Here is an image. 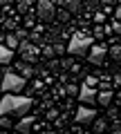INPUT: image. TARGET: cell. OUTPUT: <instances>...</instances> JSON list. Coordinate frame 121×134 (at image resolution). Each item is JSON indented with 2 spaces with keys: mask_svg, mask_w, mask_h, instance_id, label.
Segmentation results:
<instances>
[{
  "mask_svg": "<svg viewBox=\"0 0 121 134\" xmlns=\"http://www.w3.org/2000/svg\"><path fill=\"white\" fill-rule=\"evenodd\" d=\"M18 45H20V40L16 38L14 34H9V36H5V47H7V49H11V52H16V49H18Z\"/></svg>",
  "mask_w": 121,
  "mask_h": 134,
  "instance_id": "4fadbf2b",
  "label": "cell"
},
{
  "mask_svg": "<svg viewBox=\"0 0 121 134\" xmlns=\"http://www.w3.org/2000/svg\"><path fill=\"white\" fill-rule=\"evenodd\" d=\"M52 49H54V54H65V52H67V47H63V45H61V43L52 45Z\"/></svg>",
  "mask_w": 121,
  "mask_h": 134,
  "instance_id": "ffe728a7",
  "label": "cell"
},
{
  "mask_svg": "<svg viewBox=\"0 0 121 134\" xmlns=\"http://www.w3.org/2000/svg\"><path fill=\"white\" fill-rule=\"evenodd\" d=\"M112 134H121V130H114V132H112Z\"/></svg>",
  "mask_w": 121,
  "mask_h": 134,
  "instance_id": "d6a6232c",
  "label": "cell"
},
{
  "mask_svg": "<svg viewBox=\"0 0 121 134\" xmlns=\"http://www.w3.org/2000/svg\"><path fill=\"white\" fill-rule=\"evenodd\" d=\"M34 105V100L29 96H20V94H5L0 100V116H20L27 114Z\"/></svg>",
  "mask_w": 121,
  "mask_h": 134,
  "instance_id": "6da1fadb",
  "label": "cell"
},
{
  "mask_svg": "<svg viewBox=\"0 0 121 134\" xmlns=\"http://www.w3.org/2000/svg\"><path fill=\"white\" fill-rule=\"evenodd\" d=\"M92 127H94V132H97V134H103L108 130V121L106 119H94L92 121Z\"/></svg>",
  "mask_w": 121,
  "mask_h": 134,
  "instance_id": "5bb4252c",
  "label": "cell"
},
{
  "mask_svg": "<svg viewBox=\"0 0 121 134\" xmlns=\"http://www.w3.org/2000/svg\"><path fill=\"white\" fill-rule=\"evenodd\" d=\"M0 134H9V132H0Z\"/></svg>",
  "mask_w": 121,
  "mask_h": 134,
  "instance_id": "836d02e7",
  "label": "cell"
},
{
  "mask_svg": "<svg viewBox=\"0 0 121 134\" xmlns=\"http://www.w3.org/2000/svg\"><path fill=\"white\" fill-rule=\"evenodd\" d=\"M40 134H45V132H40Z\"/></svg>",
  "mask_w": 121,
  "mask_h": 134,
  "instance_id": "e575fe53",
  "label": "cell"
},
{
  "mask_svg": "<svg viewBox=\"0 0 121 134\" xmlns=\"http://www.w3.org/2000/svg\"><path fill=\"white\" fill-rule=\"evenodd\" d=\"M97 100L101 103L103 107H108L112 103V92L110 90H101V94H97Z\"/></svg>",
  "mask_w": 121,
  "mask_h": 134,
  "instance_id": "30bf717a",
  "label": "cell"
},
{
  "mask_svg": "<svg viewBox=\"0 0 121 134\" xmlns=\"http://www.w3.org/2000/svg\"><path fill=\"white\" fill-rule=\"evenodd\" d=\"M25 78H20L18 74H14V72H7L5 76H2V90L7 92V94H20V92L25 90Z\"/></svg>",
  "mask_w": 121,
  "mask_h": 134,
  "instance_id": "3957f363",
  "label": "cell"
},
{
  "mask_svg": "<svg viewBox=\"0 0 121 134\" xmlns=\"http://www.w3.org/2000/svg\"><path fill=\"white\" fill-rule=\"evenodd\" d=\"M108 54H110L114 60H121V45H112V47L108 49Z\"/></svg>",
  "mask_w": 121,
  "mask_h": 134,
  "instance_id": "2e32d148",
  "label": "cell"
},
{
  "mask_svg": "<svg viewBox=\"0 0 121 134\" xmlns=\"http://www.w3.org/2000/svg\"><path fill=\"white\" fill-rule=\"evenodd\" d=\"M94 119H97V112H94L92 110V107H78V110H76V123H83V125H85V123H92V121Z\"/></svg>",
  "mask_w": 121,
  "mask_h": 134,
  "instance_id": "8992f818",
  "label": "cell"
},
{
  "mask_svg": "<svg viewBox=\"0 0 121 134\" xmlns=\"http://www.w3.org/2000/svg\"><path fill=\"white\" fill-rule=\"evenodd\" d=\"M11 58H14V52H11V49H7L5 45H0V65L11 63Z\"/></svg>",
  "mask_w": 121,
  "mask_h": 134,
  "instance_id": "8fae6325",
  "label": "cell"
},
{
  "mask_svg": "<svg viewBox=\"0 0 121 134\" xmlns=\"http://www.w3.org/2000/svg\"><path fill=\"white\" fill-rule=\"evenodd\" d=\"M92 45H94L92 36H85V34H81V31H74L72 40H70V45H67V54H72V56H85V52H90Z\"/></svg>",
  "mask_w": 121,
  "mask_h": 134,
  "instance_id": "7a4b0ae2",
  "label": "cell"
},
{
  "mask_svg": "<svg viewBox=\"0 0 121 134\" xmlns=\"http://www.w3.org/2000/svg\"><path fill=\"white\" fill-rule=\"evenodd\" d=\"M11 125H14V121H11L9 116H0V127L2 130H9Z\"/></svg>",
  "mask_w": 121,
  "mask_h": 134,
  "instance_id": "ac0fdd59",
  "label": "cell"
},
{
  "mask_svg": "<svg viewBox=\"0 0 121 134\" xmlns=\"http://www.w3.org/2000/svg\"><path fill=\"white\" fill-rule=\"evenodd\" d=\"M65 94H78V90H76V85H67V87H65Z\"/></svg>",
  "mask_w": 121,
  "mask_h": 134,
  "instance_id": "cb8c5ba5",
  "label": "cell"
},
{
  "mask_svg": "<svg viewBox=\"0 0 121 134\" xmlns=\"http://www.w3.org/2000/svg\"><path fill=\"white\" fill-rule=\"evenodd\" d=\"M114 83H117V85H121V74H117V76H114Z\"/></svg>",
  "mask_w": 121,
  "mask_h": 134,
  "instance_id": "f546056e",
  "label": "cell"
},
{
  "mask_svg": "<svg viewBox=\"0 0 121 134\" xmlns=\"http://www.w3.org/2000/svg\"><path fill=\"white\" fill-rule=\"evenodd\" d=\"M78 100L83 103V107L90 105V103H94V100H97V92H94L92 87H85V85H83L81 90H78Z\"/></svg>",
  "mask_w": 121,
  "mask_h": 134,
  "instance_id": "ba28073f",
  "label": "cell"
},
{
  "mask_svg": "<svg viewBox=\"0 0 121 134\" xmlns=\"http://www.w3.org/2000/svg\"><path fill=\"white\" fill-rule=\"evenodd\" d=\"M56 16H58V20H63V23H65V20H70V14H67V11H56Z\"/></svg>",
  "mask_w": 121,
  "mask_h": 134,
  "instance_id": "603a6c76",
  "label": "cell"
},
{
  "mask_svg": "<svg viewBox=\"0 0 121 134\" xmlns=\"http://www.w3.org/2000/svg\"><path fill=\"white\" fill-rule=\"evenodd\" d=\"M94 20H97V23H103V20H106V14H101V11L94 14Z\"/></svg>",
  "mask_w": 121,
  "mask_h": 134,
  "instance_id": "83f0119b",
  "label": "cell"
},
{
  "mask_svg": "<svg viewBox=\"0 0 121 134\" xmlns=\"http://www.w3.org/2000/svg\"><path fill=\"white\" fill-rule=\"evenodd\" d=\"M58 116H61V114H58V110H49L47 112V121H56Z\"/></svg>",
  "mask_w": 121,
  "mask_h": 134,
  "instance_id": "44dd1931",
  "label": "cell"
},
{
  "mask_svg": "<svg viewBox=\"0 0 121 134\" xmlns=\"http://www.w3.org/2000/svg\"><path fill=\"white\" fill-rule=\"evenodd\" d=\"M16 67H18V72H20V74H18L20 78H31V74H34V67H29L27 63H18Z\"/></svg>",
  "mask_w": 121,
  "mask_h": 134,
  "instance_id": "7c38bea8",
  "label": "cell"
},
{
  "mask_svg": "<svg viewBox=\"0 0 121 134\" xmlns=\"http://www.w3.org/2000/svg\"><path fill=\"white\" fill-rule=\"evenodd\" d=\"M34 123H36V119H34V116H23V119H20L18 123H16V130H18L20 134H27V132H31Z\"/></svg>",
  "mask_w": 121,
  "mask_h": 134,
  "instance_id": "9c48e42d",
  "label": "cell"
},
{
  "mask_svg": "<svg viewBox=\"0 0 121 134\" xmlns=\"http://www.w3.org/2000/svg\"><path fill=\"white\" fill-rule=\"evenodd\" d=\"M2 43H5V36H2V34H0V45H2Z\"/></svg>",
  "mask_w": 121,
  "mask_h": 134,
  "instance_id": "1f68e13d",
  "label": "cell"
},
{
  "mask_svg": "<svg viewBox=\"0 0 121 134\" xmlns=\"http://www.w3.org/2000/svg\"><path fill=\"white\" fill-rule=\"evenodd\" d=\"M14 36L23 43V40H27V29H18V31H14Z\"/></svg>",
  "mask_w": 121,
  "mask_h": 134,
  "instance_id": "d6986e66",
  "label": "cell"
},
{
  "mask_svg": "<svg viewBox=\"0 0 121 134\" xmlns=\"http://www.w3.org/2000/svg\"><path fill=\"white\" fill-rule=\"evenodd\" d=\"M16 7H18V11H20V14H27V11L31 9V2H29V0H20V2H18Z\"/></svg>",
  "mask_w": 121,
  "mask_h": 134,
  "instance_id": "e0dca14e",
  "label": "cell"
},
{
  "mask_svg": "<svg viewBox=\"0 0 121 134\" xmlns=\"http://www.w3.org/2000/svg\"><path fill=\"white\" fill-rule=\"evenodd\" d=\"M43 54H45V56H47V58H52V56H56V54H54V49L49 47V45H47V47L43 49Z\"/></svg>",
  "mask_w": 121,
  "mask_h": 134,
  "instance_id": "484cf974",
  "label": "cell"
},
{
  "mask_svg": "<svg viewBox=\"0 0 121 134\" xmlns=\"http://www.w3.org/2000/svg\"><path fill=\"white\" fill-rule=\"evenodd\" d=\"M63 7H65V11H67V14H76V11L81 9V2H78V0H65Z\"/></svg>",
  "mask_w": 121,
  "mask_h": 134,
  "instance_id": "9a60e30c",
  "label": "cell"
},
{
  "mask_svg": "<svg viewBox=\"0 0 121 134\" xmlns=\"http://www.w3.org/2000/svg\"><path fill=\"white\" fill-rule=\"evenodd\" d=\"M36 16H38L43 23H52L56 18V5L49 2V0H40L38 5H36Z\"/></svg>",
  "mask_w": 121,
  "mask_h": 134,
  "instance_id": "277c9868",
  "label": "cell"
},
{
  "mask_svg": "<svg viewBox=\"0 0 121 134\" xmlns=\"http://www.w3.org/2000/svg\"><path fill=\"white\" fill-rule=\"evenodd\" d=\"M18 52L23 54V58L25 60H36V45L34 43H29V40H23V43L18 45Z\"/></svg>",
  "mask_w": 121,
  "mask_h": 134,
  "instance_id": "52a82bcc",
  "label": "cell"
},
{
  "mask_svg": "<svg viewBox=\"0 0 121 134\" xmlns=\"http://www.w3.org/2000/svg\"><path fill=\"white\" fill-rule=\"evenodd\" d=\"M106 54H108V47H106V45H92L90 52H87V60L94 63V65H103Z\"/></svg>",
  "mask_w": 121,
  "mask_h": 134,
  "instance_id": "5b68a950",
  "label": "cell"
},
{
  "mask_svg": "<svg viewBox=\"0 0 121 134\" xmlns=\"http://www.w3.org/2000/svg\"><path fill=\"white\" fill-rule=\"evenodd\" d=\"M117 20H119V23H121V7H119V9H117Z\"/></svg>",
  "mask_w": 121,
  "mask_h": 134,
  "instance_id": "4dcf8cb0",
  "label": "cell"
},
{
  "mask_svg": "<svg viewBox=\"0 0 121 134\" xmlns=\"http://www.w3.org/2000/svg\"><path fill=\"white\" fill-rule=\"evenodd\" d=\"M14 27H16V20L14 18H7L5 20V29H14Z\"/></svg>",
  "mask_w": 121,
  "mask_h": 134,
  "instance_id": "d4e9b609",
  "label": "cell"
},
{
  "mask_svg": "<svg viewBox=\"0 0 121 134\" xmlns=\"http://www.w3.org/2000/svg\"><path fill=\"white\" fill-rule=\"evenodd\" d=\"M34 20H36V16H34V14L27 16V18H25V25H27V27H31V25H34Z\"/></svg>",
  "mask_w": 121,
  "mask_h": 134,
  "instance_id": "4316f807",
  "label": "cell"
},
{
  "mask_svg": "<svg viewBox=\"0 0 121 134\" xmlns=\"http://www.w3.org/2000/svg\"><path fill=\"white\" fill-rule=\"evenodd\" d=\"M49 67H52V69H58V67H61V63H58V60H52V63H49Z\"/></svg>",
  "mask_w": 121,
  "mask_h": 134,
  "instance_id": "f1b7e54d",
  "label": "cell"
},
{
  "mask_svg": "<svg viewBox=\"0 0 121 134\" xmlns=\"http://www.w3.org/2000/svg\"><path fill=\"white\" fill-rule=\"evenodd\" d=\"M94 85H97V78H94V76H87L85 78V87H92V90H94Z\"/></svg>",
  "mask_w": 121,
  "mask_h": 134,
  "instance_id": "7402d4cb",
  "label": "cell"
}]
</instances>
